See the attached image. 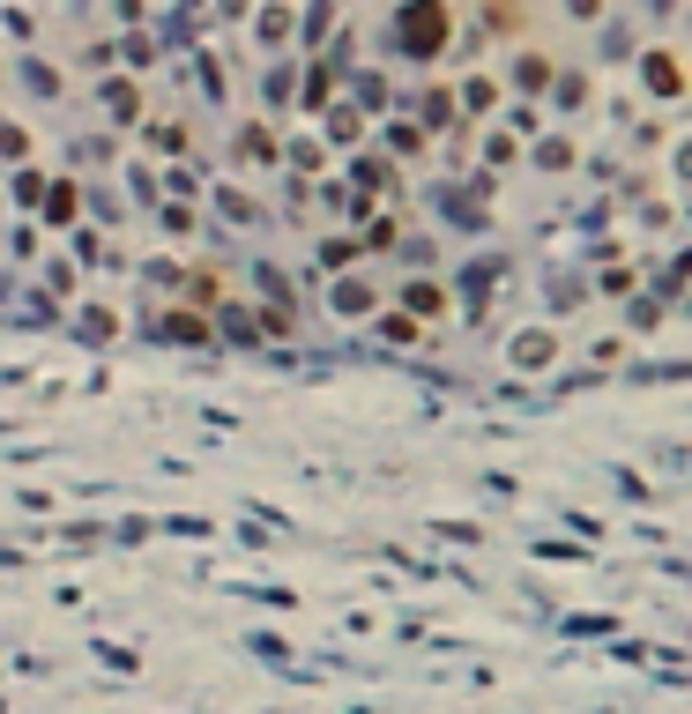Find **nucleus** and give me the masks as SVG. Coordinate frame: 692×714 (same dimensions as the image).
<instances>
[{"label": "nucleus", "instance_id": "16", "mask_svg": "<svg viewBox=\"0 0 692 714\" xmlns=\"http://www.w3.org/2000/svg\"><path fill=\"white\" fill-rule=\"evenodd\" d=\"M484 164H492V172H514V164H521V142L507 134V127H492V134H484Z\"/></svg>", "mask_w": 692, "mask_h": 714}, {"label": "nucleus", "instance_id": "17", "mask_svg": "<svg viewBox=\"0 0 692 714\" xmlns=\"http://www.w3.org/2000/svg\"><path fill=\"white\" fill-rule=\"evenodd\" d=\"M298 98V82H291V68H269L261 74V104H269V112H283V104Z\"/></svg>", "mask_w": 692, "mask_h": 714}, {"label": "nucleus", "instance_id": "23", "mask_svg": "<svg viewBox=\"0 0 692 714\" xmlns=\"http://www.w3.org/2000/svg\"><path fill=\"white\" fill-rule=\"evenodd\" d=\"M187 291H194V298H201V305H209V298H223V275H209V269H194V275H187Z\"/></svg>", "mask_w": 692, "mask_h": 714}, {"label": "nucleus", "instance_id": "12", "mask_svg": "<svg viewBox=\"0 0 692 714\" xmlns=\"http://www.w3.org/2000/svg\"><path fill=\"white\" fill-rule=\"evenodd\" d=\"M0 164H8V172L38 164V134H30L23 120H0Z\"/></svg>", "mask_w": 692, "mask_h": 714}, {"label": "nucleus", "instance_id": "15", "mask_svg": "<svg viewBox=\"0 0 692 714\" xmlns=\"http://www.w3.org/2000/svg\"><path fill=\"white\" fill-rule=\"evenodd\" d=\"M358 261H365V253H358V239H350V231H335V239H321V269H328V275H350V269H358Z\"/></svg>", "mask_w": 692, "mask_h": 714}, {"label": "nucleus", "instance_id": "11", "mask_svg": "<svg viewBox=\"0 0 692 714\" xmlns=\"http://www.w3.org/2000/svg\"><path fill=\"white\" fill-rule=\"evenodd\" d=\"M499 98H507V90H499V74H470V82L454 90V112H470V120H484V112H492ZM470 120H462V127H470Z\"/></svg>", "mask_w": 692, "mask_h": 714}, {"label": "nucleus", "instance_id": "14", "mask_svg": "<svg viewBox=\"0 0 692 714\" xmlns=\"http://www.w3.org/2000/svg\"><path fill=\"white\" fill-rule=\"evenodd\" d=\"M521 157H536L544 172H573V157H581V142H573V134H544V142H536V149H521Z\"/></svg>", "mask_w": 692, "mask_h": 714}, {"label": "nucleus", "instance_id": "4", "mask_svg": "<svg viewBox=\"0 0 692 714\" xmlns=\"http://www.w3.org/2000/svg\"><path fill=\"white\" fill-rule=\"evenodd\" d=\"M551 74H559V60H551V52L536 46V38H521V46L507 52V82H499V90H521V98H544V90H551Z\"/></svg>", "mask_w": 692, "mask_h": 714}, {"label": "nucleus", "instance_id": "3", "mask_svg": "<svg viewBox=\"0 0 692 714\" xmlns=\"http://www.w3.org/2000/svg\"><path fill=\"white\" fill-rule=\"evenodd\" d=\"M395 313L410 328H432V321L454 313V291H447L440 275H402V283H395Z\"/></svg>", "mask_w": 692, "mask_h": 714}, {"label": "nucleus", "instance_id": "22", "mask_svg": "<svg viewBox=\"0 0 692 714\" xmlns=\"http://www.w3.org/2000/svg\"><path fill=\"white\" fill-rule=\"evenodd\" d=\"M380 335H388V343H418V328H410V321H402V313H395V305H388V313H380Z\"/></svg>", "mask_w": 692, "mask_h": 714}, {"label": "nucleus", "instance_id": "20", "mask_svg": "<svg viewBox=\"0 0 692 714\" xmlns=\"http://www.w3.org/2000/svg\"><path fill=\"white\" fill-rule=\"evenodd\" d=\"M335 305H343V321H365L372 291H365V283H335Z\"/></svg>", "mask_w": 692, "mask_h": 714}, {"label": "nucleus", "instance_id": "21", "mask_svg": "<svg viewBox=\"0 0 692 714\" xmlns=\"http://www.w3.org/2000/svg\"><path fill=\"white\" fill-rule=\"evenodd\" d=\"M104 104H112L120 120H134V112H142V98H134V82H112V90H104Z\"/></svg>", "mask_w": 692, "mask_h": 714}, {"label": "nucleus", "instance_id": "10", "mask_svg": "<svg viewBox=\"0 0 692 714\" xmlns=\"http://www.w3.org/2000/svg\"><path fill=\"white\" fill-rule=\"evenodd\" d=\"M142 149H149V157H187V120H179V112H164V120L149 112V120H142Z\"/></svg>", "mask_w": 692, "mask_h": 714}, {"label": "nucleus", "instance_id": "6", "mask_svg": "<svg viewBox=\"0 0 692 714\" xmlns=\"http://www.w3.org/2000/svg\"><path fill=\"white\" fill-rule=\"evenodd\" d=\"M231 149H239L247 164H269V172H275V164H283V134H275L269 120H247V127H239V134H231Z\"/></svg>", "mask_w": 692, "mask_h": 714}, {"label": "nucleus", "instance_id": "5", "mask_svg": "<svg viewBox=\"0 0 692 714\" xmlns=\"http://www.w3.org/2000/svg\"><path fill=\"white\" fill-rule=\"evenodd\" d=\"M372 134H380V149H388V157H402V164H418L424 149H432V134H424L410 112H388V120L372 127Z\"/></svg>", "mask_w": 692, "mask_h": 714}, {"label": "nucleus", "instance_id": "19", "mask_svg": "<svg viewBox=\"0 0 692 714\" xmlns=\"http://www.w3.org/2000/svg\"><path fill=\"white\" fill-rule=\"evenodd\" d=\"M23 82L38 98H60V68H52V60H23Z\"/></svg>", "mask_w": 692, "mask_h": 714}, {"label": "nucleus", "instance_id": "18", "mask_svg": "<svg viewBox=\"0 0 692 714\" xmlns=\"http://www.w3.org/2000/svg\"><path fill=\"white\" fill-rule=\"evenodd\" d=\"M8 187H16V209H38V201H46V172H38V164L8 172Z\"/></svg>", "mask_w": 692, "mask_h": 714}, {"label": "nucleus", "instance_id": "8", "mask_svg": "<svg viewBox=\"0 0 692 714\" xmlns=\"http://www.w3.org/2000/svg\"><path fill=\"white\" fill-rule=\"evenodd\" d=\"M321 134H328V149H358V142H365V112H358L350 98H335L321 112Z\"/></svg>", "mask_w": 692, "mask_h": 714}, {"label": "nucleus", "instance_id": "2", "mask_svg": "<svg viewBox=\"0 0 692 714\" xmlns=\"http://www.w3.org/2000/svg\"><path fill=\"white\" fill-rule=\"evenodd\" d=\"M633 82H641L663 112H678V104H685V60H678V46H648L641 60H633Z\"/></svg>", "mask_w": 692, "mask_h": 714}, {"label": "nucleus", "instance_id": "13", "mask_svg": "<svg viewBox=\"0 0 692 714\" xmlns=\"http://www.w3.org/2000/svg\"><path fill=\"white\" fill-rule=\"evenodd\" d=\"M38 217H46V223H74V217H82V187H74V179H46Z\"/></svg>", "mask_w": 692, "mask_h": 714}, {"label": "nucleus", "instance_id": "7", "mask_svg": "<svg viewBox=\"0 0 692 714\" xmlns=\"http://www.w3.org/2000/svg\"><path fill=\"white\" fill-rule=\"evenodd\" d=\"M544 98L559 104V112H589V104H595V74H589V68H559Z\"/></svg>", "mask_w": 692, "mask_h": 714}, {"label": "nucleus", "instance_id": "9", "mask_svg": "<svg viewBox=\"0 0 692 714\" xmlns=\"http://www.w3.org/2000/svg\"><path fill=\"white\" fill-rule=\"evenodd\" d=\"M253 16V38H261V52H283L298 38V8H247Z\"/></svg>", "mask_w": 692, "mask_h": 714}, {"label": "nucleus", "instance_id": "1", "mask_svg": "<svg viewBox=\"0 0 692 714\" xmlns=\"http://www.w3.org/2000/svg\"><path fill=\"white\" fill-rule=\"evenodd\" d=\"M454 8H395V52H410V60H440L447 46H454Z\"/></svg>", "mask_w": 692, "mask_h": 714}, {"label": "nucleus", "instance_id": "24", "mask_svg": "<svg viewBox=\"0 0 692 714\" xmlns=\"http://www.w3.org/2000/svg\"><path fill=\"white\" fill-rule=\"evenodd\" d=\"M149 60H157V46H149L142 30H127V68H149Z\"/></svg>", "mask_w": 692, "mask_h": 714}]
</instances>
